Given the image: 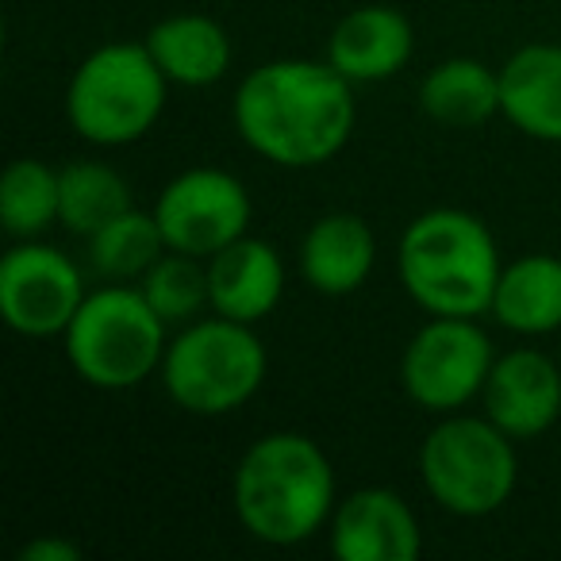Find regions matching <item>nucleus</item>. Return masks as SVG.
Instances as JSON below:
<instances>
[{"mask_svg": "<svg viewBox=\"0 0 561 561\" xmlns=\"http://www.w3.org/2000/svg\"><path fill=\"white\" fill-rule=\"evenodd\" d=\"M354 81L331 62L277 58L242 78L234 89V131L254 154L285 170L323 165L354 131Z\"/></svg>", "mask_w": 561, "mask_h": 561, "instance_id": "1", "label": "nucleus"}, {"mask_svg": "<svg viewBox=\"0 0 561 561\" xmlns=\"http://www.w3.org/2000/svg\"><path fill=\"white\" fill-rule=\"evenodd\" d=\"M231 504L257 542L297 546L335 515V469L308 435L273 431L239 458Z\"/></svg>", "mask_w": 561, "mask_h": 561, "instance_id": "2", "label": "nucleus"}, {"mask_svg": "<svg viewBox=\"0 0 561 561\" xmlns=\"http://www.w3.org/2000/svg\"><path fill=\"white\" fill-rule=\"evenodd\" d=\"M397 270L408 297L431 316L492 312L500 254L492 231L461 208H431L400 234Z\"/></svg>", "mask_w": 561, "mask_h": 561, "instance_id": "3", "label": "nucleus"}, {"mask_svg": "<svg viewBox=\"0 0 561 561\" xmlns=\"http://www.w3.org/2000/svg\"><path fill=\"white\" fill-rule=\"evenodd\" d=\"M170 78L147 43H108L73 70L66 89L70 127L93 147H127L154 131Z\"/></svg>", "mask_w": 561, "mask_h": 561, "instance_id": "4", "label": "nucleus"}, {"mask_svg": "<svg viewBox=\"0 0 561 561\" xmlns=\"http://www.w3.org/2000/svg\"><path fill=\"white\" fill-rule=\"evenodd\" d=\"M170 323L150 308L142 289L108 285L85 297L73 323L66 328V358L73 374L93 389H135L165 358Z\"/></svg>", "mask_w": 561, "mask_h": 561, "instance_id": "5", "label": "nucleus"}, {"mask_svg": "<svg viewBox=\"0 0 561 561\" xmlns=\"http://www.w3.org/2000/svg\"><path fill=\"white\" fill-rule=\"evenodd\" d=\"M265 346L250 323L193 320L170 339L162 358V385L188 415H231L262 389Z\"/></svg>", "mask_w": 561, "mask_h": 561, "instance_id": "6", "label": "nucleus"}, {"mask_svg": "<svg viewBox=\"0 0 561 561\" xmlns=\"http://www.w3.org/2000/svg\"><path fill=\"white\" fill-rule=\"evenodd\" d=\"M515 438L496 423L454 415L443 420L420 446V477L438 507L461 519H481L512 500L519 461Z\"/></svg>", "mask_w": 561, "mask_h": 561, "instance_id": "7", "label": "nucleus"}, {"mask_svg": "<svg viewBox=\"0 0 561 561\" xmlns=\"http://www.w3.org/2000/svg\"><path fill=\"white\" fill-rule=\"evenodd\" d=\"M492 366V343L469 316H435L415 331L400 358V385L427 412H454L484 392Z\"/></svg>", "mask_w": 561, "mask_h": 561, "instance_id": "8", "label": "nucleus"}, {"mask_svg": "<svg viewBox=\"0 0 561 561\" xmlns=\"http://www.w3.org/2000/svg\"><path fill=\"white\" fill-rule=\"evenodd\" d=\"M85 297L81 270L47 242L27 239L0 257V316L16 335H66Z\"/></svg>", "mask_w": 561, "mask_h": 561, "instance_id": "9", "label": "nucleus"}, {"mask_svg": "<svg viewBox=\"0 0 561 561\" xmlns=\"http://www.w3.org/2000/svg\"><path fill=\"white\" fill-rule=\"evenodd\" d=\"M165 250L211 257L247 234L250 193L227 170H185L162 188L154 204Z\"/></svg>", "mask_w": 561, "mask_h": 561, "instance_id": "10", "label": "nucleus"}, {"mask_svg": "<svg viewBox=\"0 0 561 561\" xmlns=\"http://www.w3.org/2000/svg\"><path fill=\"white\" fill-rule=\"evenodd\" d=\"M420 550V523L392 489H358L335 504L331 553L339 561H415Z\"/></svg>", "mask_w": 561, "mask_h": 561, "instance_id": "11", "label": "nucleus"}, {"mask_svg": "<svg viewBox=\"0 0 561 561\" xmlns=\"http://www.w3.org/2000/svg\"><path fill=\"white\" fill-rule=\"evenodd\" d=\"M481 397L504 435L538 438L561 415V369L542 351H512L496 358Z\"/></svg>", "mask_w": 561, "mask_h": 561, "instance_id": "12", "label": "nucleus"}, {"mask_svg": "<svg viewBox=\"0 0 561 561\" xmlns=\"http://www.w3.org/2000/svg\"><path fill=\"white\" fill-rule=\"evenodd\" d=\"M415 50V32L408 16L392 4H362L346 12L328 39V62L346 81H389L408 66Z\"/></svg>", "mask_w": 561, "mask_h": 561, "instance_id": "13", "label": "nucleus"}, {"mask_svg": "<svg viewBox=\"0 0 561 561\" xmlns=\"http://www.w3.org/2000/svg\"><path fill=\"white\" fill-rule=\"evenodd\" d=\"M280 293H285V265L270 242L242 234L208 257V297L216 316L254 328L277 308Z\"/></svg>", "mask_w": 561, "mask_h": 561, "instance_id": "14", "label": "nucleus"}, {"mask_svg": "<svg viewBox=\"0 0 561 561\" xmlns=\"http://www.w3.org/2000/svg\"><path fill=\"white\" fill-rule=\"evenodd\" d=\"M500 116L538 142H561V47L530 43L500 66Z\"/></svg>", "mask_w": 561, "mask_h": 561, "instance_id": "15", "label": "nucleus"}, {"mask_svg": "<svg viewBox=\"0 0 561 561\" xmlns=\"http://www.w3.org/2000/svg\"><path fill=\"white\" fill-rule=\"evenodd\" d=\"M377 262V239L354 211H328L300 242V277L323 297H351Z\"/></svg>", "mask_w": 561, "mask_h": 561, "instance_id": "16", "label": "nucleus"}, {"mask_svg": "<svg viewBox=\"0 0 561 561\" xmlns=\"http://www.w3.org/2000/svg\"><path fill=\"white\" fill-rule=\"evenodd\" d=\"M147 50L170 85L204 89L216 85L231 66V39L211 16L201 12H181V16L158 20L147 32Z\"/></svg>", "mask_w": 561, "mask_h": 561, "instance_id": "17", "label": "nucleus"}, {"mask_svg": "<svg viewBox=\"0 0 561 561\" xmlns=\"http://www.w3.org/2000/svg\"><path fill=\"white\" fill-rule=\"evenodd\" d=\"M492 316L515 335H550L561 328V257L523 254L504 265L492 297Z\"/></svg>", "mask_w": 561, "mask_h": 561, "instance_id": "18", "label": "nucleus"}, {"mask_svg": "<svg viewBox=\"0 0 561 561\" xmlns=\"http://www.w3.org/2000/svg\"><path fill=\"white\" fill-rule=\"evenodd\" d=\"M420 108L446 127H477L500 112V70L477 58H446L423 78Z\"/></svg>", "mask_w": 561, "mask_h": 561, "instance_id": "19", "label": "nucleus"}, {"mask_svg": "<svg viewBox=\"0 0 561 561\" xmlns=\"http://www.w3.org/2000/svg\"><path fill=\"white\" fill-rule=\"evenodd\" d=\"M58 196H62L58 219L85 239L101 231L108 219H116L119 211L135 208L131 185L124 181V173H116L104 162H85V158L58 170Z\"/></svg>", "mask_w": 561, "mask_h": 561, "instance_id": "20", "label": "nucleus"}, {"mask_svg": "<svg viewBox=\"0 0 561 561\" xmlns=\"http://www.w3.org/2000/svg\"><path fill=\"white\" fill-rule=\"evenodd\" d=\"M165 254L162 227L139 208L119 211L116 219L89 234V262L104 280H135Z\"/></svg>", "mask_w": 561, "mask_h": 561, "instance_id": "21", "label": "nucleus"}, {"mask_svg": "<svg viewBox=\"0 0 561 561\" xmlns=\"http://www.w3.org/2000/svg\"><path fill=\"white\" fill-rule=\"evenodd\" d=\"M58 170L39 158H20L0 178V224L12 239H35L58 219Z\"/></svg>", "mask_w": 561, "mask_h": 561, "instance_id": "22", "label": "nucleus"}, {"mask_svg": "<svg viewBox=\"0 0 561 561\" xmlns=\"http://www.w3.org/2000/svg\"><path fill=\"white\" fill-rule=\"evenodd\" d=\"M142 297L150 300L158 316L165 323H193L204 308H211L208 297V265H201V257L170 250L162 254L147 273H142Z\"/></svg>", "mask_w": 561, "mask_h": 561, "instance_id": "23", "label": "nucleus"}, {"mask_svg": "<svg viewBox=\"0 0 561 561\" xmlns=\"http://www.w3.org/2000/svg\"><path fill=\"white\" fill-rule=\"evenodd\" d=\"M81 550L66 538H35L20 550V561H78Z\"/></svg>", "mask_w": 561, "mask_h": 561, "instance_id": "24", "label": "nucleus"}]
</instances>
